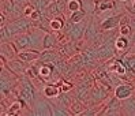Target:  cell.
Wrapping results in <instances>:
<instances>
[{"label":"cell","instance_id":"cell-1","mask_svg":"<svg viewBox=\"0 0 135 116\" xmlns=\"http://www.w3.org/2000/svg\"><path fill=\"white\" fill-rule=\"evenodd\" d=\"M45 30L40 26H34L33 29L27 30V32L18 34L12 38V42L15 44L18 51H25V49H37V51H42L44 46V36H45Z\"/></svg>","mask_w":135,"mask_h":116},{"label":"cell","instance_id":"cell-2","mask_svg":"<svg viewBox=\"0 0 135 116\" xmlns=\"http://www.w3.org/2000/svg\"><path fill=\"white\" fill-rule=\"evenodd\" d=\"M42 94V93H41ZM40 94V89L37 85L31 81L27 75L19 76V82L18 86L15 89V97H18L21 100H23L30 108L33 107V104L36 103V100L41 96Z\"/></svg>","mask_w":135,"mask_h":116},{"label":"cell","instance_id":"cell-3","mask_svg":"<svg viewBox=\"0 0 135 116\" xmlns=\"http://www.w3.org/2000/svg\"><path fill=\"white\" fill-rule=\"evenodd\" d=\"M19 76L15 75L8 67L3 66L0 71V91L3 94V98L7 100L11 97V94H15V89L18 86Z\"/></svg>","mask_w":135,"mask_h":116},{"label":"cell","instance_id":"cell-4","mask_svg":"<svg viewBox=\"0 0 135 116\" xmlns=\"http://www.w3.org/2000/svg\"><path fill=\"white\" fill-rule=\"evenodd\" d=\"M7 25V29H8V32L11 33V37L14 38L15 36H18V34H22V33H25L27 32V30L30 29H33L36 26V23L31 21L29 17H21L18 19H14V21H10L8 23H6Z\"/></svg>","mask_w":135,"mask_h":116},{"label":"cell","instance_id":"cell-5","mask_svg":"<svg viewBox=\"0 0 135 116\" xmlns=\"http://www.w3.org/2000/svg\"><path fill=\"white\" fill-rule=\"evenodd\" d=\"M33 109V113L37 115V116H53V108H52V103L49 98H46L44 94H41L37 100L36 103L31 107Z\"/></svg>","mask_w":135,"mask_h":116},{"label":"cell","instance_id":"cell-6","mask_svg":"<svg viewBox=\"0 0 135 116\" xmlns=\"http://www.w3.org/2000/svg\"><path fill=\"white\" fill-rule=\"evenodd\" d=\"M135 94V82H120L117 83L113 89V96H116L119 100L128 98Z\"/></svg>","mask_w":135,"mask_h":116},{"label":"cell","instance_id":"cell-7","mask_svg":"<svg viewBox=\"0 0 135 116\" xmlns=\"http://www.w3.org/2000/svg\"><path fill=\"white\" fill-rule=\"evenodd\" d=\"M102 116H109V115H123L122 111V100H119L116 96H113L112 98H109V101L104 105L101 113Z\"/></svg>","mask_w":135,"mask_h":116},{"label":"cell","instance_id":"cell-8","mask_svg":"<svg viewBox=\"0 0 135 116\" xmlns=\"http://www.w3.org/2000/svg\"><path fill=\"white\" fill-rule=\"evenodd\" d=\"M6 67H8L15 75L23 76V75H26V71H27V68L30 67V63H26V61H23L19 57H17V59L7 60Z\"/></svg>","mask_w":135,"mask_h":116},{"label":"cell","instance_id":"cell-9","mask_svg":"<svg viewBox=\"0 0 135 116\" xmlns=\"http://www.w3.org/2000/svg\"><path fill=\"white\" fill-rule=\"evenodd\" d=\"M123 18V14H115V15H108L104 19H101L100 27L102 32H109V30H115L120 26V22Z\"/></svg>","mask_w":135,"mask_h":116},{"label":"cell","instance_id":"cell-10","mask_svg":"<svg viewBox=\"0 0 135 116\" xmlns=\"http://www.w3.org/2000/svg\"><path fill=\"white\" fill-rule=\"evenodd\" d=\"M18 49L15 44L12 41H4L0 45V53L2 57H4L6 60H11V59H17L18 57Z\"/></svg>","mask_w":135,"mask_h":116},{"label":"cell","instance_id":"cell-11","mask_svg":"<svg viewBox=\"0 0 135 116\" xmlns=\"http://www.w3.org/2000/svg\"><path fill=\"white\" fill-rule=\"evenodd\" d=\"M94 14H104L116 8V0H93Z\"/></svg>","mask_w":135,"mask_h":116},{"label":"cell","instance_id":"cell-12","mask_svg":"<svg viewBox=\"0 0 135 116\" xmlns=\"http://www.w3.org/2000/svg\"><path fill=\"white\" fill-rule=\"evenodd\" d=\"M131 45V38L126 37V36H120L119 34L115 38V48H116V56H123L126 52H128Z\"/></svg>","mask_w":135,"mask_h":116},{"label":"cell","instance_id":"cell-13","mask_svg":"<svg viewBox=\"0 0 135 116\" xmlns=\"http://www.w3.org/2000/svg\"><path fill=\"white\" fill-rule=\"evenodd\" d=\"M41 93L49 100H53V98H57L60 94H61V89L60 86L56 83V82H52V83H45L42 86V90Z\"/></svg>","mask_w":135,"mask_h":116},{"label":"cell","instance_id":"cell-14","mask_svg":"<svg viewBox=\"0 0 135 116\" xmlns=\"http://www.w3.org/2000/svg\"><path fill=\"white\" fill-rule=\"evenodd\" d=\"M44 49H57L59 46V34L56 32H46L42 42Z\"/></svg>","mask_w":135,"mask_h":116},{"label":"cell","instance_id":"cell-15","mask_svg":"<svg viewBox=\"0 0 135 116\" xmlns=\"http://www.w3.org/2000/svg\"><path fill=\"white\" fill-rule=\"evenodd\" d=\"M40 53H41V51H37V49H25L18 52V57L23 61H26V63H33V61L40 59Z\"/></svg>","mask_w":135,"mask_h":116},{"label":"cell","instance_id":"cell-16","mask_svg":"<svg viewBox=\"0 0 135 116\" xmlns=\"http://www.w3.org/2000/svg\"><path fill=\"white\" fill-rule=\"evenodd\" d=\"M122 111L123 115H128V116L135 115V94L128 98L122 100Z\"/></svg>","mask_w":135,"mask_h":116},{"label":"cell","instance_id":"cell-17","mask_svg":"<svg viewBox=\"0 0 135 116\" xmlns=\"http://www.w3.org/2000/svg\"><path fill=\"white\" fill-rule=\"evenodd\" d=\"M86 108H87V105H86L83 101H81V100L75 98L74 101L70 104L68 109L71 111V115H74V116H81L82 112L86 109Z\"/></svg>","mask_w":135,"mask_h":116},{"label":"cell","instance_id":"cell-18","mask_svg":"<svg viewBox=\"0 0 135 116\" xmlns=\"http://www.w3.org/2000/svg\"><path fill=\"white\" fill-rule=\"evenodd\" d=\"M87 17H89V12H87V11L83 8V10H79V11L70 12L68 17H67V19H68L70 22H73V23H78V22H81V21L86 19Z\"/></svg>","mask_w":135,"mask_h":116},{"label":"cell","instance_id":"cell-19","mask_svg":"<svg viewBox=\"0 0 135 116\" xmlns=\"http://www.w3.org/2000/svg\"><path fill=\"white\" fill-rule=\"evenodd\" d=\"M85 8V0H68L67 2V10L66 12H74Z\"/></svg>","mask_w":135,"mask_h":116},{"label":"cell","instance_id":"cell-20","mask_svg":"<svg viewBox=\"0 0 135 116\" xmlns=\"http://www.w3.org/2000/svg\"><path fill=\"white\" fill-rule=\"evenodd\" d=\"M134 33V27L131 26V23H122L119 26V34L120 36H126V37H131Z\"/></svg>","mask_w":135,"mask_h":116},{"label":"cell","instance_id":"cell-21","mask_svg":"<svg viewBox=\"0 0 135 116\" xmlns=\"http://www.w3.org/2000/svg\"><path fill=\"white\" fill-rule=\"evenodd\" d=\"M123 57H124V60H126L127 66H128L130 71L135 75V53H124Z\"/></svg>","mask_w":135,"mask_h":116},{"label":"cell","instance_id":"cell-22","mask_svg":"<svg viewBox=\"0 0 135 116\" xmlns=\"http://www.w3.org/2000/svg\"><path fill=\"white\" fill-rule=\"evenodd\" d=\"M36 10H37V8H36V6H34V4L27 3L25 7H23V15H25V17H29V18H30V15L33 14Z\"/></svg>","mask_w":135,"mask_h":116},{"label":"cell","instance_id":"cell-23","mask_svg":"<svg viewBox=\"0 0 135 116\" xmlns=\"http://www.w3.org/2000/svg\"><path fill=\"white\" fill-rule=\"evenodd\" d=\"M124 8L127 10V12L135 15V0H130V2L124 3Z\"/></svg>","mask_w":135,"mask_h":116},{"label":"cell","instance_id":"cell-24","mask_svg":"<svg viewBox=\"0 0 135 116\" xmlns=\"http://www.w3.org/2000/svg\"><path fill=\"white\" fill-rule=\"evenodd\" d=\"M17 4H19V6H22V7H25L27 3H30V0H14Z\"/></svg>","mask_w":135,"mask_h":116},{"label":"cell","instance_id":"cell-25","mask_svg":"<svg viewBox=\"0 0 135 116\" xmlns=\"http://www.w3.org/2000/svg\"><path fill=\"white\" fill-rule=\"evenodd\" d=\"M116 2H122V3H127V2H130V0H116Z\"/></svg>","mask_w":135,"mask_h":116}]
</instances>
